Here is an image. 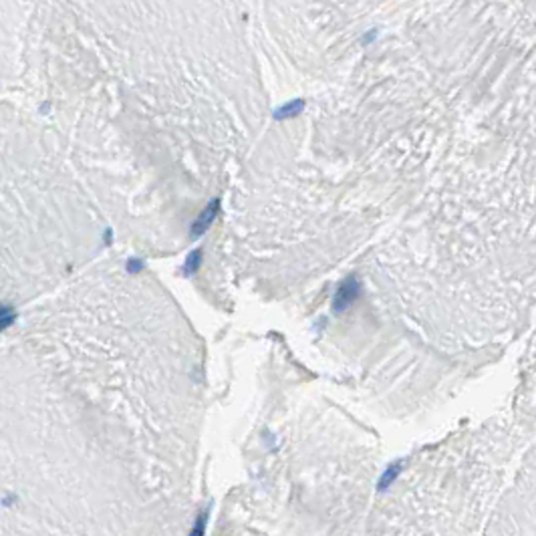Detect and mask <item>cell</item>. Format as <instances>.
I'll use <instances>...</instances> for the list:
<instances>
[{
  "label": "cell",
  "instance_id": "3",
  "mask_svg": "<svg viewBox=\"0 0 536 536\" xmlns=\"http://www.w3.org/2000/svg\"><path fill=\"white\" fill-rule=\"evenodd\" d=\"M216 210H218V202H212V204L208 206V210L200 216V220H198L196 226H193V234H196V236L202 234V232L212 224V220H214V216H216Z\"/></svg>",
  "mask_w": 536,
  "mask_h": 536
},
{
  "label": "cell",
  "instance_id": "1",
  "mask_svg": "<svg viewBox=\"0 0 536 536\" xmlns=\"http://www.w3.org/2000/svg\"><path fill=\"white\" fill-rule=\"evenodd\" d=\"M85 210L38 129L0 119V313L51 295L83 250Z\"/></svg>",
  "mask_w": 536,
  "mask_h": 536
},
{
  "label": "cell",
  "instance_id": "2",
  "mask_svg": "<svg viewBox=\"0 0 536 536\" xmlns=\"http://www.w3.org/2000/svg\"><path fill=\"white\" fill-rule=\"evenodd\" d=\"M357 295H359L357 280H355V278H349V280L339 288V293H337V297H335V311H343V309H347V307L357 299Z\"/></svg>",
  "mask_w": 536,
  "mask_h": 536
},
{
  "label": "cell",
  "instance_id": "4",
  "mask_svg": "<svg viewBox=\"0 0 536 536\" xmlns=\"http://www.w3.org/2000/svg\"><path fill=\"white\" fill-rule=\"evenodd\" d=\"M198 262H200V252H193V254L187 258V262H185V264H187V266L183 268V270H185V274L193 272V270H196V266H198Z\"/></svg>",
  "mask_w": 536,
  "mask_h": 536
}]
</instances>
